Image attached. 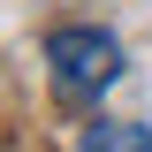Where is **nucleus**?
<instances>
[{
  "label": "nucleus",
  "mask_w": 152,
  "mask_h": 152,
  "mask_svg": "<svg viewBox=\"0 0 152 152\" xmlns=\"http://www.w3.org/2000/svg\"><path fill=\"white\" fill-rule=\"evenodd\" d=\"M46 76L61 99H99L122 76V38L99 23H61V31H46Z\"/></svg>",
  "instance_id": "f257e3e1"
},
{
  "label": "nucleus",
  "mask_w": 152,
  "mask_h": 152,
  "mask_svg": "<svg viewBox=\"0 0 152 152\" xmlns=\"http://www.w3.org/2000/svg\"><path fill=\"white\" fill-rule=\"evenodd\" d=\"M84 152H152L145 122H84Z\"/></svg>",
  "instance_id": "f03ea898"
}]
</instances>
